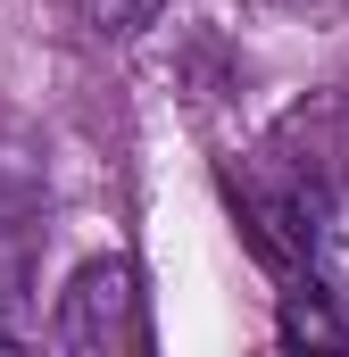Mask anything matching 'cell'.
<instances>
[{"mask_svg":"<svg viewBox=\"0 0 349 357\" xmlns=\"http://www.w3.org/2000/svg\"><path fill=\"white\" fill-rule=\"evenodd\" d=\"M283 341H316V349H349V324L341 316H325V307H283Z\"/></svg>","mask_w":349,"mask_h":357,"instance_id":"277c9868","label":"cell"},{"mask_svg":"<svg viewBox=\"0 0 349 357\" xmlns=\"http://www.w3.org/2000/svg\"><path fill=\"white\" fill-rule=\"evenodd\" d=\"M299 258L316 274V291L349 307V183H325L299 199Z\"/></svg>","mask_w":349,"mask_h":357,"instance_id":"7a4b0ae2","label":"cell"},{"mask_svg":"<svg viewBox=\"0 0 349 357\" xmlns=\"http://www.w3.org/2000/svg\"><path fill=\"white\" fill-rule=\"evenodd\" d=\"M142 341H150V324H142V274H133V258H91L59 291V349L117 357V349H142Z\"/></svg>","mask_w":349,"mask_h":357,"instance_id":"6da1fadb","label":"cell"},{"mask_svg":"<svg viewBox=\"0 0 349 357\" xmlns=\"http://www.w3.org/2000/svg\"><path fill=\"white\" fill-rule=\"evenodd\" d=\"M158 8L167 0H84V17H91V33H142V25H158Z\"/></svg>","mask_w":349,"mask_h":357,"instance_id":"3957f363","label":"cell"}]
</instances>
